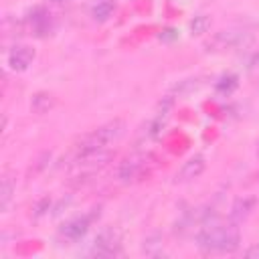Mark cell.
Listing matches in <instances>:
<instances>
[{
    "label": "cell",
    "mask_w": 259,
    "mask_h": 259,
    "mask_svg": "<svg viewBox=\"0 0 259 259\" xmlns=\"http://www.w3.org/2000/svg\"><path fill=\"white\" fill-rule=\"evenodd\" d=\"M253 65H259V53L255 55V59H253Z\"/></svg>",
    "instance_id": "cell-17"
},
{
    "label": "cell",
    "mask_w": 259,
    "mask_h": 259,
    "mask_svg": "<svg viewBox=\"0 0 259 259\" xmlns=\"http://www.w3.org/2000/svg\"><path fill=\"white\" fill-rule=\"evenodd\" d=\"M34 61V49L32 47H26V45H16L12 47V51L8 53V65L12 71L16 73H22L26 71Z\"/></svg>",
    "instance_id": "cell-6"
},
{
    "label": "cell",
    "mask_w": 259,
    "mask_h": 259,
    "mask_svg": "<svg viewBox=\"0 0 259 259\" xmlns=\"http://www.w3.org/2000/svg\"><path fill=\"white\" fill-rule=\"evenodd\" d=\"M255 208V198L253 196H243V198H237L233 208H231V221L237 225V223H243Z\"/></svg>",
    "instance_id": "cell-10"
},
{
    "label": "cell",
    "mask_w": 259,
    "mask_h": 259,
    "mask_svg": "<svg viewBox=\"0 0 259 259\" xmlns=\"http://www.w3.org/2000/svg\"><path fill=\"white\" fill-rule=\"evenodd\" d=\"M93 217H95V214H81V217H75V219L67 221V223L59 229L57 237H59L63 243H75V241L83 239V237L87 235L91 223H93Z\"/></svg>",
    "instance_id": "cell-5"
},
{
    "label": "cell",
    "mask_w": 259,
    "mask_h": 259,
    "mask_svg": "<svg viewBox=\"0 0 259 259\" xmlns=\"http://www.w3.org/2000/svg\"><path fill=\"white\" fill-rule=\"evenodd\" d=\"M30 28L36 36H47L51 34L53 30V20H51V14L45 10V8H36L32 14H30Z\"/></svg>",
    "instance_id": "cell-9"
},
{
    "label": "cell",
    "mask_w": 259,
    "mask_h": 259,
    "mask_svg": "<svg viewBox=\"0 0 259 259\" xmlns=\"http://www.w3.org/2000/svg\"><path fill=\"white\" fill-rule=\"evenodd\" d=\"M237 85H239V77L233 75V73H227V75H223V77L214 83V89H217L219 93H223V95H229V93H233V91L237 89Z\"/></svg>",
    "instance_id": "cell-13"
},
{
    "label": "cell",
    "mask_w": 259,
    "mask_h": 259,
    "mask_svg": "<svg viewBox=\"0 0 259 259\" xmlns=\"http://www.w3.org/2000/svg\"><path fill=\"white\" fill-rule=\"evenodd\" d=\"M113 10H115V2H113V0H99V2L93 6L91 14H93V18H95L97 22H105V20L113 14Z\"/></svg>",
    "instance_id": "cell-12"
},
{
    "label": "cell",
    "mask_w": 259,
    "mask_h": 259,
    "mask_svg": "<svg viewBox=\"0 0 259 259\" xmlns=\"http://www.w3.org/2000/svg\"><path fill=\"white\" fill-rule=\"evenodd\" d=\"M245 257H249V259H259V243H255L253 247H249V249L245 251Z\"/></svg>",
    "instance_id": "cell-16"
},
{
    "label": "cell",
    "mask_w": 259,
    "mask_h": 259,
    "mask_svg": "<svg viewBox=\"0 0 259 259\" xmlns=\"http://www.w3.org/2000/svg\"><path fill=\"white\" fill-rule=\"evenodd\" d=\"M125 132V121L123 119H111L99 127H95L93 132L85 134L73 148V160L81 158V156H89V154H97V152H105L111 148V144H115Z\"/></svg>",
    "instance_id": "cell-2"
},
{
    "label": "cell",
    "mask_w": 259,
    "mask_h": 259,
    "mask_svg": "<svg viewBox=\"0 0 259 259\" xmlns=\"http://www.w3.org/2000/svg\"><path fill=\"white\" fill-rule=\"evenodd\" d=\"M241 235L235 223H221L217 219L204 221L198 235L196 245L204 253H233L239 249Z\"/></svg>",
    "instance_id": "cell-1"
},
{
    "label": "cell",
    "mask_w": 259,
    "mask_h": 259,
    "mask_svg": "<svg viewBox=\"0 0 259 259\" xmlns=\"http://www.w3.org/2000/svg\"><path fill=\"white\" fill-rule=\"evenodd\" d=\"M12 190H14V182L12 178H4L2 180V188H0V208L6 210L8 204H10V198H12Z\"/></svg>",
    "instance_id": "cell-14"
},
{
    "label": "cell",
    "mask_w": 259,
    "mask_h": 259,
    "mask_svg": "<svg viewBox=\"0 0 259 259\" xmlns=\"http://www.w3.org/2000/svg\"><path fill=\"white\" fill-rule=\"evenodd\" d=\"M204 166H206L204 158H202L200 154H196V156L188 158V160L182 164V168L176 172L174 180H176V182H190V180L198 178V176L204 172Z\"/></svg>",
    "instance_id": "cell-8"
},
{
    "label": "cell",
    "mask_w": 259,
    "mask_h": 259,
    "mask_svg": "<svg viewBox=\"0 0 259 259\" xmlns=\"http://www.w3.org/2000/svg\"><path fill=\"white\" fill-rule=\"evenodd\" d=\"M30 107H32L34 113H47L49 109L55 107V97L51 93H45V91L34 93L32 95V101H30Z\"/></svg>",
    "instance_id": "cell-11"
},
{
    "label": "cell",
    "mask_w": 259,
    "mask_h": 259,
    "mask_svg": "<svg viewBox=\"0 0 259 259\" xmlns=\"http://www.w3.org/2000/svg\"><path fill=\"white\" fill-rule=\"evenodd\" d=\"M249 38H251V34L243 28H227V30L217 32L206 42V49L208 51H235V49L247 45Z\"/></svg>",
    "instance_id": "cell-3"
},
{
    "label": "cell",
    "mask_w": 259,
    "mask_h": 259,
    "mask_svg": "<svg viewBox=\"0 0 259 259\" xmlns=\"http://www.w3.org/2000/svg\"><path fill=\"white\" fill-rule=\"evenodd\" d=\"M121 253V237L115 229H103L91 247V255L95 257H115Z\"/></svg>",
    "instance_id": "cell-4"
},
{
    "label": "cell",
    "mask_w": 259,
    "mask_h": 259,
    "mask_svg": "<svg viewBox=\"0 0 259 259\" xmlns=\"http://www.w3.org/2000/svg\"><path fill=\"white\" fill-rule=\"evenodd\" d=\"M55 2H63V0H55Z\"/></svg>",
    "instance_id": "cell-18"
},
{
    "label": "cell",
    "mask_w": 259,
    "mask_h": 259,
    "mask_svg": "<svg viewBox=\"0 0 259 259\" xmlns=\"http://www.w3.org/2000/svg\"><path fill=\"white\" fill-rule=\"evenodd\" d=\"M144 170H146V156L134 154V156H130V158H125V160L121 162L117 176L121 178V182H130V180L138 178Z\"/></svg>",
    "instance_id": "cell-7"
},
{
    "label": "cell",
    "mask_w": 259,
    "mask_h": 259,
    "mask_svg": "<svg viewBox=\"0 0 259 259\" xmlns=\"http://www.w3.org/2000/svg\"><path fill=\"white\" fill-rule=\"evenodd\" d=\"M208 26H210V20H208V16H204V14H198V16H194V18L190 20V30H192L194 34L206 32Z\"/></svg>",
    "instance_id": "cell-15"
}]
</instances>
